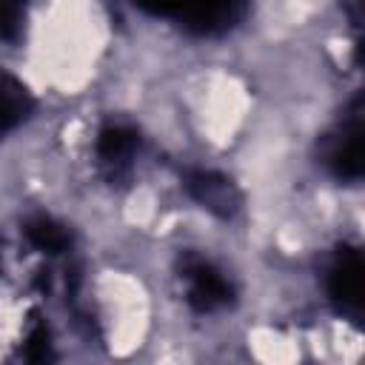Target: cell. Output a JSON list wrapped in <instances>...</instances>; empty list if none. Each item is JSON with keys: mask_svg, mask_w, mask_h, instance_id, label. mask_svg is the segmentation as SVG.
<instances>
[{"mask_svg": "<svg viewBox=\"0 0 365 365\" xmlns=\"http://www.w3.org/2000/svg\"><path fill=\"white\" fill-rule=\"evenodd\" d=\"M26 111H29V94H26V88L17 80L3 77L0 80V137L6 131H11Z\"/></svg>", "mask_w": 365, "mask_h": 365, "instance_id": "obj_5", "label": "cell"}, {"mask_svg": "<svg viewBox=\"0 0 365 365\" xmlns=\"http://www.w3.org/2000/svg\"><path fill=\"white\" fill-rule=\"evenodd\" d=\"M137 134L125 125H108L97 137V157L111 168H125L137 151Z\"/></svg>", "mask_w": 365, "mask_h": 365, "instance_id": "obj_4", "label": "cell"}, {"mask_svg": "<svg viewBox=\"0 0 365 365\" xmlns=\"http://www.w3.org/2000/svg\"><path fill=\"white\" fill-rule=\"evenodd\" d=\"M26 240H29L34 248H40L43 254H63V251L68 248V231H66L60 222L48 220V217L31 220V222L26 225Z\"/></svg>", "mask_w": 365, "mask_h": 365, "instance_id": "obj_6", "label": "cell"}, {"mask_svg": "<svg viewBox=\"0 0 365 365\" xmlns=\"http://www.w3.org/2000/svg\"><path fill=\"white\" fill-rule=\"evenodd\" d=\"M48 356V331L46 325H34L26 339V359H46Z\"/></svg>", "mask_w": 365, "mask_h": 365, "instance_id": "obj_9", "label": "cell"}, {"mask_svg": "<svg viewBox=\"0 0 365 365\" xmlns=\"http://www.w3.org/2000/svg\"><path fill=\"white\" fill-rule=\"evenodd\" d=\"M23 29V0H0V40H14Z\"/></svg>", "mask_w": 365, "mask_h": 365, "instance_id": "obj_8", "label": "cell"}, {"mask_svg": "<svg viewBox=\"0 0 365 365\" xmlns=\"http://www.w3.org/2000/svg\"><path fill=\"white\" fill-rule=\"evenodd\" d=\"M328 291L342 308H359V299H362V262H359L356 251H345L336 259V265H334V271L328 277Z\"/></svg>", "mask_w": 365, "mask_h": 365, "instance_id": "obj_3", "label": "cell"}, {"mask_svg": "<svg viewBox=\"0 0 365 365\" xmlns=\"http://www.w3.org/2000/svg\"><path fill=\"white\" fill-rule=\"evenodd\" d=\"M331 163H334V171H336L339 177L356 180V177L362 174V143H359V137H356V134H348L345 143L334 151Z\"/></svg>", "mask_w": 365, "mask_h": 365, "instance_id": "obj_7", "label": "cell"}, {"mask_svg": "<svg viewBox=\"0 0 365 365\" xmlns=\"http://www.w3.org/2000/svg\"><path fill=\"white\" fill-rule=\"evenodd\" d=\"M185 279H188V302L200 311V314H208V311H217L222 305H228L231 299V285L228 279L214 271L208 262L202 259H194L185 265Z\"/></svg>", "mask_w": 365, "mask_h": 365, "instance_id": "obj_1", "label": "cell"}, {"mask_svg": "<svg viewBox=\"0 0 365 365\" xmlns=\"http://www.w3.org/2000/svg\"><path fill=\"white\" fill-rule=\"evenodd\" d=\"M188 191H191V197L202 208H208V211H214L220 217H228L237 208V191H234L231 180H225L217 171H197V174H191L188 177Z\"/></svg>", "mask_w": 365, "mask_h": 365, "instance_id": "obj_2", "label": "cell"}]
</instances>
